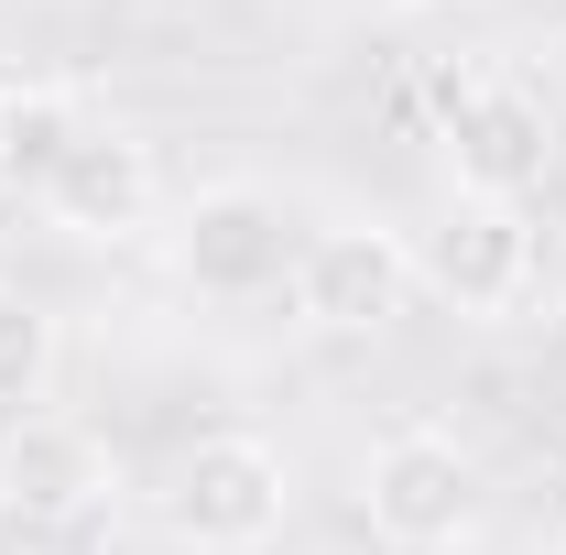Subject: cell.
<instances>
[{
	"label": "cell",
	"instance_id": "obj_2",
	"mask_svg": "<svg viewBox=\"0 0 566 555\" xmlns=\"http://www.w3.org/2000/svg\"><path fill=\"white\" fill-rule=\"evenodd\" d=\"M283 512H294V469H283L273 436H240V425L197 436L175 458V480H164V523L197 555H262L283 534Z\"/></svg>",
	"mask_w": 566,
	"mask_h": 555
},
{
	"label": "cell",
	"instance_id": "obj_5",
	"mask_svg": "<svg viewBox=\"0 0 566 555\" xmlns=\"http://www.w3.org/2000/svg\"><path fill=\"white\" fill-rule=\"evenodd\" d=\"M403 305H415V251H403V229H381V218L305 229V251H294V316H305L316 338H381Z\"/></svg>",
	"mask_w": 566,
	"mask_h": 555
},
{
	"label": "cell",
	"instance_id": "obj_12",
	"mask_svg": "<svg viewBox=\"0 0 566 555\" xmlns=\"http://www.w3.org/2000/svg\"><path fill=\"white\" fill-rule=\"evenodd\" d=\"M545 555H566V534H556V545H545Z\"/></svg>",
	"mask_w": 566,
	"mask_h": 555
},
{
	"label": "cell",
	"instance_id": "obj_7",
	"mask_svg": "<svg viewBox=\"0 0 566 555\" xmlns=\"http://www.w3.org/2000/svg\"><path fill=\"white\" fill-rule=\"evenodd\" d=\"M33 208L55 218L66 240H142L164 208V175H153V142L120 121H87V132L33 175Z\"/></svg>",
	"mask_w": 566,
	"mask_h": 555
},
{
	"label": "cell",
	"instance_id": "obj_8",
	"mask_svg": "<svg viewBox=\"0 0 566 555\" xmlns=\"http://www.w3.org/2000/svg\"><path fill=\"white\" fill-rule=\"evenodd\" d=\"M120 490V458L76 415H11L0 425V523L22 534H66Z\"/></svg>",
	"mask_w": 566,
	"mask_h": 555
},
{
	"label": "cell",
	"instance_id": "obj_11",
	"mask_svg": "<svg viewBox=\"0 0 566 555\" xmlns=\"http://www.w3.org/2000/svg\"><path fill=\"white\" fill-rule=\"evenodd\" d=\"M392 11H424V0H392Z\"/></svg>",
	"mask_w": 566,
	"mask_h": 555
},
{
	"label": "cell",
	"instance_id": "obj_10",
	"mask_svg": "<svg viewBox=\"0 0 566 555\" xmlns=\"http://www.w3.org/2000/svg\"><path fill=\"white\" fill-rule=\"evenodd\" d=\"M0 555H33V534H22V523H0Z\"/></svg>",
	"mask_w": 566,
	"mask_h": 555
},
{
	"label": "cell",
	"instance_id": "obj_9",
	"mask_svg": "<svg viewBox=\"0 0 566 555\" xmlns=\"http://www.w3.org/2000/svg\"><path fill=\"white\" fill-rule=\"evenodd\" d=\"M76 132H87V109H76L66 87H11V98H0V175H22V186H33Z\"/></svg>",
	"mask_w": 566,
	"mask_h": 555
},
{
	"label": "cell",
	"instance_id": "obj_3",
	"mask_svg": "<svg viewBox=\"0 0 566 555\" xmlns=\"http://www.w3.org/2000/svg\"><path fill=\"white\" fill-rule=\"evenodd\" d=\"M175 273L218 294V305H251V294H273L294 283V251H305V229L283 208L273 186H251V175H229V186H197L186 208H175Z\"/></svg>",
	"mask_w": 566,
	"mask_h": 555
},
{
	"label": "cell",
	"instance_id": "obj_6",
	"mask_svg": "<svg viewBox=\"0 0 566 555\" xmlns=\"http://www.w3.org/2000/svg\"><path fill=\"white\" fill-rule=\"evenodd\" d=\"M545 273V251H534V208H491V197H458V208L424 229L415 251V283H436L458 316H523V294Z\"/></svg>",
	"mask_w": 566,
	"mask_h": 555
},
{
	"label": "cell",
	"instance_id": "obj_1",
	"mask_svg": "<svg viewBox=\"0 0 566 555\" xmlns=\"http://www.w3.org/2000/svg\"><path fill=\"white\" fill-rule=\"evenodd\" d=\"M359 523L392 555H458L480 534V458L447 425H392L359 458Z\"/></svg>",
	"mask_w": 566,
	"mask_h": 555
},
{
	"label": "cell",
	"instance_id": "obj_4",
	"mask_svg": "<svg viewBox=\"0 0 566 555\" xmlns=\"http://www.w3.org/2000/svg\"><path fill=\"white\" fill-rule=\"evenodd\" d=\"M447 175L458 197H491V208H534V186L556 175V109L512 76H447Z\"/></svg>",
	"mask_w": 566,
	"mask_h": 555
}]
</instances>
